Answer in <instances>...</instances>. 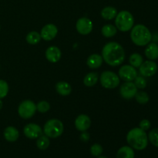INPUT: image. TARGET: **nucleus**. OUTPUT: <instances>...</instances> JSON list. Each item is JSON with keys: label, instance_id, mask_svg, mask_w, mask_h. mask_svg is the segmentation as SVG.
Here are the masks:
<instances>
[{"label": "nucleus", "instance_id": "1", "mask_svg": "<svg viewBox=\"0 0 158 158\" xmlns=\"http://www.w3.org/2000/svg\"><path fill=\"white\" fill-rule=\"evenodd\" d=\"M102 57L110 66H120L125 60V51L120 43L110 42L103 46L102 49Z\"/></svg>", "mask_w": 158, "mask_h": 158}, {"label": "nucleus", "instance_id": "2", "mask_svg": "<svg viewBox=\"0 0 158 158\" xmlns=\"http://www.w3.org/2000/svg\"><path fill=\"white\" fill-rule=\"evenodd\" d=\"M127 141L133 149L143 151L148 147V136L140 127L133 128L127 135Z\"/></svg>", "mask_w": 158, "mask_h": 158}, {"label": "nucleus", "instance_id": "3", "mask_svg": "<svg viewBox=\"0 0 158 158\" xmlns=\"http://www.w3.org/2000/svg\"><path fill=\"white\" fill-rule=\"evenodd\" d=\"M131 39L133 43L138 46H144L152 40V34L144 25L138 24L131 29Z\"/></svg>", "mask_w": 158, "mask_h": 158}, {"label": "nucleus", "instance_id": "4", "mask_svg": "<svg viewBox=\"0 0 158 158\" xmlns=\"http://www.w3.org/2000/svg\"><path fill=\"white\" fill-rule=\"evenodd\" d=\"M115 18L116 27L121 32H128L134 27V18L129 11H120Z\"/></svg>", "mask_w": 158, "mask_h": 158}, {"label": "nucleus", "instance_id": "5", "mask_svg": "<svg viewBox=\"0 0 158 158\" xmlns=\"http://www.w3.org/2000/svg\"><path fill=\"white\" fill-rule=\"evenodd\" d=\"M64 126L61 120L58 119H51L46 121L43 127L45 135L49 138H57L63 134Z\"/></svg>", "mask_w": 158, "mask_h": 158}, {"label": "nucleus", "instance_id": "6", "mask_svg": "<svg viewBox=\"0 0 158 158\" xmlns=\"http://www.w3.org/2000/svg\"><path fill=\"white\" fill-rule=\"evenodd\" d=\"M102 86L106 89H114L120 85V79L115 73L112 71H104L100 77Z\"/></svg>", "mask_w": 158, "mask_h": 158}, {"label": "nucleus", "instance_id": "7", "mask_svg": "<svg viewBox=\"0 0 158 158\" xmlns=\"http://www.w3.org/2000/svg\"><path fill=\"white\" fill-rule=\"evenodd\" d=\"M35 112H36V105L32 100H24L20 103L18 107L19 115L25 120L32 118L35 115Z\"/></svg>", "mask_w": 158, "mask_h": 158}, {"label": "nucleus", "instance_id": "8", "mask_svg": "<svg viewBox=\"0 0 158 158\" xmlns=\"http://www.w3.org/2000/svg\"><path fill=\"white\" fill-rule=\"evenodd\" d=\"M119 77L125 82H132L137 77V71L131 65L122 66L119 69Z\"/></svg>", "mask_w": 158, "mask_h": 158}, {"label": "nucleus", "instance_id": "9", "mask_svg": "<svg viewBox=\"0 0 158 158\" xmlns=\"http://www.w3.org/2000/svg\"><path fill=\"white\" fill-rule=\"evenodd\" d=\"M157 64L153 60L143 62L139 67V71L143 77H151L155 75L157 71Z\"/></svg>", "mask_w": 158, "mask_h": 158}, {"label": "nucleus", "instance_id": "10", "mask_svg": "<svg viewBox=\"0 0 158 158\" xmlns=\"http://www.w3.org/2000/svg\"><path fill=\"white\" fill-rule=\"evenodd\" d=\"M76 28L81 35H88L93 30V22L87 17H82L77 20Z\"/></svg>", "mask_w": 158, "mask_h": 158}, {"label": "nucleus", "instance_id": "11", "mask_svg": "<svg viewBox=\"0 0 158 158\" xmlns=\"http://www.w3.org/2000/svg\"><path fill=\"white\" fill-rule=\"evenodd\" d=\"M137 92V88L133 82H125L120 86V94L123 99L131 100L135 97Z\"/></svg>", "mask_w": 158, "mask_h": 158}, {"label": "nucleus", "instance_id": "12", "mask_svg": "<svg viewBox=\"0 0 158 158\" xmlns=\"http://www.w3.org/2000/svg\"><path fill=\"white\" fill-rule=\"evenodd\" d=\"M25 136L29 139H37L43 135V130L41 127L35 123H28L23 128Z\"/></svg>", "mask_w": 158, "mask_h": 158}, {"label": "nucleus", "instance_id": "13", "mask_svg": "<svg viewBox=\"0 0 158 158\" xmlns=\"http://www.w3.org/2000/svg\"><path fill=\"white\" fill-rule=\"evenodd\" d=\"M58 33V29L54 24L49 23L43 27L40 32V35L43 40L46 41H50L52 40Z\"/></svg>", "mask_w": 158, "mask_h": 158}, {"label": "nucleus", "instance_id": "14", "mask_svg": "<svg viewBox=\"0 0 158 158\" xmlns=\"http://www.w3.org/2000/svg\"><path fill=\"white\" fill-rule=\"evenodd\" d=\"M91 126V120L86 114H80L76 118L75 127L77 131H86Z\"/></svg>", "mask_w": 158, "mask_h": 158}, {"label": "nucleus", "instance_id": "15", "mask_svg": "<svg viewBox=\"0 0 158 158\" xmlns=\"http://www.w3.org/2000/svg\"><path fill=\"white\" fill-rule=\"evenodd\" d=\"M45 55H46V58L48 61L52 63H56L61 59L62 52L57 46H51L46 49Z\"/></svg>", "mask_w": 158, "mask_h": 158}, {"label": "nucleus", "instance_id": "16", "mask_svg": "<svg viewBox=\"0 0 158 158\" xmlns=\"http://www.w3.org/2000/svg\"><path fill=\"white\" fill-rule=\"evenodd\" d=\"M103 61V59L102 56L94 53L88 57L87 60H86V64L90 69H98L102 66Z\"/></svg>", "mask_w": 158, "mask_h": 158}, {"label": "nucleus", "instance_id": "17", "mask_svg": "<svg viewBox=\"0 0 158 158\" xmlns=\"http://www.w3.org/2000/svg\"><path fill=\"white\" fill-rule=\"evenodd\" d=\"M145 56L150 60L158 59V45L155 43H150L145 49Z\"/></svg>", "mask_w": 158, "mask_h": 158}, {"label": "nucleus", "instance_id": "18", "mask_svg": "<svg viewBox=\"0 0 158 158\" xmlns=\"http://www.w3.org/2000/svg\"><path fill=\"white\" fill-rule=\"evenodd\" d=\"M19 137V131L14 127H7L4 131V137L7 141L15 142Z\"/></svg>", "mask_w": 158, "mask_h": 158}, {"label": "nucleus", "instance_id": "19", "mask_svg": "<svg viewBox=\"0 0 158 158\" xmlns=\"http://www.w3.org/2000/svg\"><path fill=\"white\" fill-rule=\"evenodd\" d=\"M56 90L60 95L61 96H68L72 92V87L70 84L67 82L61 81L59 82L56 85Z\"/></svg>", "mask_w": 158, "mask_h": 158}, {"label": "nucleus", "instance_id": "20", "mask_svg": "<svg viewBox=\"0 0 158 158\" xmlns=\"http://www.w3.org/2000/svg\"><path fill=\"white\" fill-rule=\"evenodd\" d=\"M134 149L131 147L123 146L118 150L117 153V158H134Z\"/></svg>", "mask_w": 158, "mask_h": 158}, {"label": "nucleus", "instance_id": "21", "mask_svg": "<svg viewBox=\"0 0 158 158\" xmlns=\"http://www.w3.org/2000/svg\"><path fill=\"white\" fill-rule=\"evenodd\" d=\"M102 18L106 20H111L115 18L117 15V10L116 8L113 6H106L102 9L101 12Z\"/></svg>", "mask_w": 158, "mask_h": 158}, {"label": "nucleus", "instance_id": "22", "mask_svg": "<svg viewBox=\"0 0 158 158\" xmlns=\"http://www.w3.org/2000/svg\"><path fill=\"white\" fill-rule=\"evenodd\" d=\"M99 80V75L97 73L91 72L86 74L83 79V83L86 86L91 87L97 84Z\"/></svg>", "mask_w": 158, "mask_h": 158}, {"label": "nucleus", "instance_id": "23", "mask_svg": "<svg viewBox=\"0 0 158 158\" xmlns=\"http://www.w3.org/2000/svg\"><path fill=\"white\" fill-rule=\"evenodd\" d=\"M117 29L116 26L111 24H106L103 26L101 29V33L103 36L106 38H110V37L114 36L117 34Z\"/></svg>", "mask_w": 158, "mask_h": 158}, {"label": "nucleus", "instance_id": "24", "mask_svg": "<svg viewBox=\"0 0 158 158\" xmlns=\"http://www.w3.org/2000/svg\"><path fill=\"white\" fill-rule=\"evenodd\" d=\"M41 35L40 33H39L38 32H35V31H32V32H29L26 35V42H27L29 44L31 45H35L38 44L39 43L41 40Z\"/></svg>", "mask_w": 158, "mask_h": 158}, {"label": "nucleus", "instance_id": "25", "mask_svg": "<svg viewBox=\"0 0 158 158\" xmlns=\"http://www.w3.org/2000/svg\"><path fill=\"white\" fill-rule=\"evenodd\" d=\"M129 62L130 64L132 66H134V68L140 67V65L143 63V57L140 54L135 52V53H133L129 57Z\"/></svg>", "mask_w": 158, "mask_h": 158}, {"label": "nucleus", "instance_id": "26", "mask_svg": "<svg viewBox=\"0 0 158 158\" xmlns=\"http://www.w3.org/2000/svg\"><path fill=\"white\" fill-rule=\"evenodd\" d=\"M36 146L40 150L44 151L46 150L49 146V139L47 136L41 135L37 138Z\"/></svg>", "mask_w": 158, "mask_h": 158}, {"label": "nucleus", "instance_id": "27", "mask_svg": "<svg viewBox=\"0 0 158 158\" xmlns=\"http://www.w3.org/2000/svg\"><path fill=\"white\" fill-rule=\"evenodd\" d=\"M135 97L137 103L142 105L147 104L150 100L149 95H148L146 92H143V91L137 92V94H136L135 97Z\"/></svg>", "mask_w": 158, "mask_h": 158}, {"label": "nucleus", "instance_id": "28", "mask_svg": "<svg viewBox=\"0 0 158 158\" xmlns=\"http://www.w3.org/2000/svg\"><path fill=\"white\" fill-rule=\"evenodd\" d=\"M148 140L154 146L158 148V128L153 129L148 134Z\"/></svg>", "mask_w": 158, "mask_h": 158}, {"label": "nucleus", "instance_id": "29", "mask_svg": "<svg viewBox=\"0 0 158 158\" xmlns=\"http://www.w3.org/2000/svg\"><path fill=\"white\" fill-rule=\"evenodd\" d=\"M49 109H50V105L47 101H45V100H42L36 104V110L42 114L48 112Z\"/></svg>", "mask_w": 158, "mask_h": 158}, {"label": "nucleus", "instance_id": "30", "mask_svg": "<svg viewBox=\"0 0 158 158\" xmlns=\"http://www.w3.org/2000/svg\"><path fill=\"white\" fill-rule=\"evenodd\" d=\"M103 151V147L99 143H94L90 148V153L94 157H100V156H101Z\"/></svg>", "mask_w": 158, "mask_h": 158}, {"label": "nucleus", "instance_id": "31", "mask_svg": "<svg viewBox=\"0 0 158 158\" xmlns=\"http://www.w3.org/2000/svg\"><path fill=\"white\" fill-rule=\"evenodd\" d=\"M9 92V85L5 80H0V100L5 98Z\"/></svg>", "mask_w": 158, "mask_h": 158}, {"label": "nucleus", "instance_id": "32", "mask_svg": "<svg viewBox=\"0 0 158 158\" xmlns=\"http://www.w3.org/2000/svg\"><path fill=\"white\" fill-rule=\"evenodd\" d=\"M134 84L137 86V89H144L147 86V80H145L143 77H138L137 76L134 79Z\"/></svg>", "mask_w": 158, "mask_h": 158}, {"label": "nucleus", "instance_id": "33", "mask_svg": "<svg viewBox=\"0 0 158 158\" xmlns=\"http://www.w3.org/2000/svg\"><path fill=\"white\" fill-rule=\"evenodd\" d=\"M151 122H150V120H147V119H143V120H142L140 122V124H139V127H140V129L143 130L144 131L149 130L150 127H151Z\"/></svg>", "mask_w": 158, "mask_h": 158}, {"label": "nucleus", "instance_id": "34", "mask_svg": "<svg viewBox=\"0 0 158 158\" xmlns=\"http://www.w3.org/2000/svg\"><path fill=\"white\" fill-rule=\"evenodd\" d=\"M80 138L82 141L87 142L88 140H89V138H90V136H89V133H87L86 131H83V132H82V134H80Z\"/></svg>", "mask_w": 158, "mask_h": 158}, {"label": "nucleus", "instance_id": "35", "mask_svg": "<svg viewBox=\"0 0 158 158\" xmlns=\"http://www.w3.org/2000/svg\"><path fill=\"white\" fill-rule=\"evenodd\" d=\"M2 106H3V104H2V100H0V110H1L2 108Z\"/></svg>", "mask_w": 158, "mask_h": 158}, {"label": "nucleus", "instance_id": "36", "mask_svg": "<svg viewBox=\"0 0 158 158\" xmlns=\"http://www.w3.org/2000/svg\"><path fill=\"white\" fill-rule=\"evenodd\" d=\"M97 158H107V157H104V156H100V157H98Z\"/></svg>", "mask_w": 158, "mask_h": 158}]
</instances>
